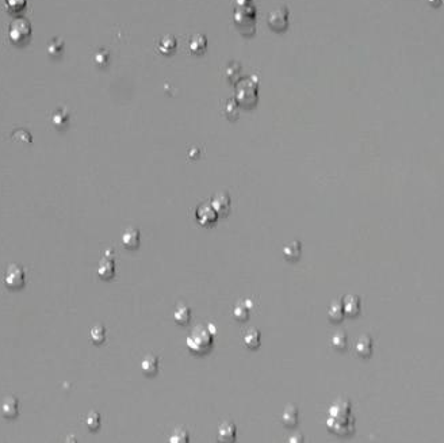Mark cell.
I'll return each instance as SVG.
<instances>
[{"label": "cell", "mask_w": 444, "mask_h": 443, "mask_svg": "<svg viewBox=\"0 0 444 443\" xmlns=\"http://www.w3.org/2000/svg\"><path fill=\"white\" fill-rule=\"evenodd\" d=\"M328 316L333 322H340L341 320H343V317H344V308H343V304L339 302V301H335V302L330 305V308H329Z\"/></svg>", "instance_id": "obj_18"}, {"label": "cell", "mask_w": 444, "mask_h": 443, "mask_svg": "<svg viewBox=\"0 0 444 443\" xmlns=\"http://www.w3.org/2000/svg\"><path fill=\"white\" fill-rule=\"evenodd\" d=\"M442 3H444V0H442Z\"/></svg>", "instance_id": "obj_27"}, {"label": "cell", "mask_w": 444, "mask_h": 443, "mask_svg": "<svg viewBox=\"0 0 444 443\" xmlns=\"http://www.w3.org/2000/svg\"><path fill=\"white\" fill-rule=\"evenodd\" d=\"M211 205H213L214 210H215L217 213L224 214V216H225V214H228V212H229V209H231V198H229V196H228L226 193L217 194V196L213 198Z\"/></svg>", "instance_id": "obj_8"}, {"label": "cell", "mask_w": 444, "mask_h": 443, "mask_svg": "<svg viewBox=\"0 0 444 443\" xmlns=\"http://www.w3.org/2000/svg\"><path fill=\"white\" fill-rule=\"evenodd\" d=\"M141 369L146 375H155L159 370V359L153 355L146 357L141 363Z\"/></svg>", "instance_id": "obj_15"}, {"label": "cell", "mask_w": 444, "mask_h": 443, "mask_svg": "<svg viewBox=\"0 0 444 443\" xmlns=\"http://www.w3.org/2000/svg\"><path fill=\"white\" fill-rule=\"evenodd\" d=\"M237 428L231 421H224L218 428V439L221 442H233L236 439Z\"/></svg>", "instance_id": "obj_6"}, {"label": "cell", "mask_w": 444, "mask_h": 443, "mask_svg": "<svg viewBox=\"0 0 444 443\" xmlns=\"http://www.w3.org/2000/svg\"><path fill=\"white\" fill-rule=\"evenodd\" d=\"M114 272H116V262L111 256V251H109L99 262L98 275L102 279H110L114 276Z\"/></svg>", "instance_id": "obj_5"}, {"label": "cell", "mask_w": 444, "mask_h": 443, "mask_svg": "<svg viewBox=\"0 0 444 443\" xmlns=\"http://www.w3.org/2000/svg\"><path fill=\"white\" fill-rule=\"evenodd\" d=\"M282 420L284 423V426H297V423H298V409H297L295 405H293V404L287 405V408L284 409V412L282 415Z\"/></svg>", "instance_id": "obj_12"}, {"label": "cell", "mask_w": 444, "mask_h": 443, "mask_svg": "<svg viewBox=\"0 0 444 443\" xmlns=\"http://www.w3.org/2000/svg\"><path fill=\"white\" fill-rule=\"evenodd\" d=\"M122 243L127 249H134V248L139 247L140 244V230L136 228H127L123 232V236H122Z\"/></svg>", "instance_id": "obj_9"}, {"label": "cell", "mask_w": 444, "mask_h": 443, "mask_svg": "<svg viewBox=\"0 0 444 443\" xmlns=\"http://www.w3.org/2000/svg\"><path fill=\"white\" fill-rule=\"evenodd\" d=\"M198 220L201 221V224L208 225L213 224L214 221L218 217V213L214 210L213 205H202L198 209Z\"/></svg>", "instance_id": "obj_7"}, {"label": "cell", "mask_w": 444, "mask_h": 443, "mask_svg": "<svg viewBox=\"0 0 444 443\" xmlns=\"http://www.w3.org/2000/svg\"><path fill=\"white\" fill-rule=\"evenodd\" d=\"M330 343L332 345L335 347L336 350H344L347 347V336L344 332H339V334H336L332 336V339H330Z\"/></svg>", "instance_id": "obj_24"}, {"label": "cell", "mask_w": 444, "mask_h": 443, "mask_svg": "<svg viewBox=\"0 0 444 443\" xmlns=\"http://www.w3.org/2000/svg\"><path fill=\"white\" fill-rule=\"evenodd\" d=\"M86 426L88 427L90 431H96L100 427V415L96 411H91L90 414L87 415Z\"/></svg>", "instance_id": "obj_20"}, {"label": "cell", "mask_w": 444, "mask_h": 443, "mask_svg": "<svg viewBox=\"0 0 444 443\" xmlns=\"http://www.w3.org/2000/svg\"><path fill=\"white\" fill-rule=\"evenodd\" d=\"M373 350V342L370 339L369 336H362L356 343V352H358L359 357H369Z\"/></svg>", "instance_id": "obj_17"}, {"label": "cell", "mask_w": 444, "mask_h": 443, "mask_svg": "<svg viewBox=\"0 0 444 443\" xmlns=\"http://www.w3.org/2000/svg\"><path fill=\"white\" fill-rule=\"evenodd\" d=\"M4 283L8 289L12 290H18V289H22L26 283V274H24L23 269L19 265H12L8 266V269L6 271V275H4Z\"/></svg>", "instance_id": "obj_4"}, {"label": "cell", "mask_w": 444, "mask_h": 443, "mask_svg": "<svg viewBox=\"0 0 444 443\" xmlns=\"http://www.w3.org/2000/svg\"><path fill=\"white\" fill-rule=\"evenodd\" d=\"M27 0H6V8L11 14H19L26 10Z\"/></svg>", "instance_id": "obj_19"}, {"label": "cell", "mask_w": 444, "mask_h": 443, "mask_svg": "<svg viewBox=\"0 0 444 443\" xmlns=\"http://www.w3.org/2000/svg\"><path fill=\"white\" fill-rule=\"evenodd\" d=\"M187 345L196 354H205L213 345V336L205 328L198 327L187 338Z\"/></svg>", "instance_id": "obj_3"}, {"label": "cell", "mask_w": 444, "mask_h": 443, "mask_svg": "<svg viewBox=\"0 0 444 443\" xmlns=\"http://www.w3.org/2000/svg\"><path fill=\"white\" fill-rule=\"evenodd\" d=\"M428 3H429V4H431L432 7H438V6H440L442 0H428Z\"/></svg>", "instance_id": "obj_26"}, {"label": "cell", "mask_w": 444, "mask_h": 443, "mask_svg": "<svg viewBox=\"0 0 444 443\" xmlns=\"http://www.w3.org/2000/svg\"><path fill=\"white\" fill-rule=\"evenodd\" d=\"M283 255L287 260H297L301 255V243L300 242H291L288 243L286 247L283 248Z\"/></svg>", "instance_id": "obj_16"}, {"label": "cell", "mask_w": 444, "mask_h": 443, "mask_svg": "<svg viewBox=\"0 0 444 443\" xmlns=\"http://www.w3.org/2000/svg\"><path fill=\"white\" fill-rule=\"evenodd\" d=\"M260 339H261V334H260L259 329H249L247 334L244 335V345H247L248 348H257L260 345Z\"/></svg>", "instance_id": "obj_14"}, {"label": "cell", "mask_w": 444, "mask_h": 443, "mask_svg": "<svg viewBox=\"0 0 444 443\" xmlns=\"http://www.w3.org/2000/svg\"><path fill=\"white\" fill-rule=\"evenodd\" d=\"M188 432L185 428H178L172 432V435L169 437V442L171 443H187L188 442Z\"/></svg>", "instance_id": "obj_23"}, {"label": "cell", "mask_w": 444, "mask_h": 443, "mask_svg": "<svg viewBox=\"0 0 444 443\" xmlns=\"http://www.w3.org/2000/svg\"><path fill=\"white\" fill-rule=\"evenodd\" d=\"M31 34H33L31 23L23 17L15 18L8 26V38L14 45H26L31 40Z\"/></svg>", "instance_id": "obj_2"}, {"label": "cell", "mask_w": 444, "mask_h": 443, "mask_svg": "<svg viewBox=\"0 0 444 443\" xmlns=\"http://www.w3.org/2000/svg\"><path fill=\"white\" fill-rule=\"evenodd\" d=\"M327 426L337 435H348L353 431V416L351 415V404L347 400H337L329 409Z\"/></svg>", "instance_id": "obj_1"}, {"label": "cell", "mask_w": 444, "mask_h": 443, "mask_svg": "<svg viewBox=\"0 0 444 443\" xmlns=\"http://www.w3.org/2000/svg\"><path fill=\"white\" fill-rule=\"evenodd\" d=\"M249 315V308L244 302H240V304H237L234 306V309H233V316L236 317L238 321H245L247 319H248Z\"/></svg>", "instance_id": "obj_22"}, {"label": "cell", "mask_w": 444, "mask_h": 443, "mask_svg": "<svg viewBox=\"0 0 444 443\" xmlns=\"http://www.w3.org/2000/svg\"><path fill=\"white\" fill-rule=\"evenodd\" d=\"M18 400L12 396H8L1 403V414L6 419H14L18 416Z\"/></svg>", "instance_id": "obj_10"}, {"label": "cell", "mask_w": 444, "mask_h": 443, "mask_svg": "<svg viewBox=\"0 0 444 443\" xmlns=\"http://www.w3.org/2000/svg\"><path fill=\"white\" fill-rule=\"evenodd\" d=\"M343 308L347 316H356L360 312V299L356 295H348L343 302Z\"/></svg>", "instance_id": "obj_11"}, {"label": "cell", "mask_w": 444, "mask_h": 443, "mask_svg": "<svg viewBox=\"0 0 444 443\" xmlns=\"http://www.w3.org/2000/svg\"><path fill=\"white\" fill-rule=\"evenodd\" d=\"M67 122H68V114L64 111V110H58L56 114L53 115V123H54V126L58 127V129H61L67 125Z\"/></svg>", "instance_id": "obj_25"}, {"label": "cell", "mask_w": 444, "mask_h": 443, "mask_svg": "<svg viewBox=\"0 0 444 443\" xmlns=\"http://www.w3.org/2000/svg\"><path fill=\"white\" fill-rule=\"evenodd\" d=\"M173 319L180 325L188 324L191 320V309L187 305H179L173 313Z\"/></svg>", "instance_id": "obj_13"}, {"label": "cell", "mask_w": 444, "mask_h": 443, "mask_svg": "<svg viewBox=\"0 0 444 443\" xmlns=\"http://www.w3.org/2000/svg\"><path fill=\"white\" fill-rule=\"evenodd\" d=\"M90 336H91V340H93L95 345H100L106 339V329L102 325H95V327L91 328Z\"/></svg>", "instance_id": "obj_21"}]
</instances>
